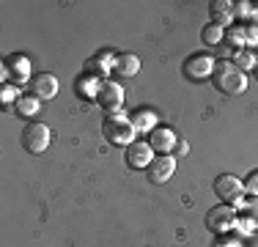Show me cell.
<instances>
[{
  "label": "cell",
  "instance_id": "cell-18",
  "mask_svg": "<svg viewBox=\"0 0 258 247\" xmlns=\"http://www.w3.org/2000/svg\"><path fill=\"white\" fill-rule=\"evenodd\" d=\"M154 124H157V115L151 113V110H138V113L132 115L135 132H149V129H154Z\"/></svg>",
  "mask_w": 258,
  "mask_h": 247
},
{
  "label": "cell",
  "instance_id": "cell-7",
  "mask_svg": "<svg viewBox=\"0 0 258 247\" xmlns=\"http://www.w3.org/2000/svg\"><path fill=\"white\" fill-rule=\"evenodd\" d=\"M96 102L102 104L107 113H118V107L124 104V88L113 80H102L99 91H96Z\"/></svg>",
  "mask_w": 258,
  "mask_h": 247
},
{
  "label": "cell",
  "instance_id": "cell-26",
  "mask_svg": "<svg viewBox=\"0 0 258 247\" xmlns=\"http://www.w3.org/2000/svg\"><path fill=\"white\" fill-rule=\"evenodd\" d=\"M253 72H255V80H258V64H255V69H253Z\"/></svg>",
  "mask_w": 258,
  "mask_h": 247
},
{
  "label": "cell",
  "instance_id": "cell-4",
  "mask_svg": "<svg viewBox=\"0 0 258 247\" xmlns=\"http://www.w3.org/2000/svg\"><path fill=\"white\" fill-rule=\"evenodd\" d=\"M236 222H239L236 209H233V206H225V203L209 209V214H206V228H209L212 233H217V236H225V233H228L231 228L236 225Z\"/></svg>",
  "mask_w": 258,
  "mask_h": 247
},
{
  "label": "cell",
  "instance_id": "cell-3",
  "mask_svg": "<svg viewBox=\"0 0 258 247\" xmlns=\"http://www.w3.org/2000/svg\"><path fill=\"white\" fill-rule=\"evenodd\" d=\"M20 143H22V148H25L28 154L39 157V154L47 151V146H50V127L41 124V121H28L25 127H22Z\"/></svg>",
  "mask_w": 258,
  "mask_h": 247
},
{
  "label": "cell",
  "instance_id": "cell-1",
  "mask_svg": "<svg viewBox=\"0 0 258 247\" xmlns=\"http://www.w3.org/2000/svg\"><path fill=\"white\" fill-rule=\"evenodd\" d=\"M212 83L220 94L239 96V94L247 91V74L242 69H236L233 60H217V64H214V72H212Z\"/></svg>",
  "mask_w": 258,
  "mask_h": 247
},
{
  "label": "cell",
  "instance_id": "cell-22",
  "mask_svg": "<svg viewBox=\"0 0 258 247\" xmlns=\"http://www.w3.org/2000/svg\"><path fill=\"white\" fill-rule=\"evenodd\" d=\"M244 193H250V195H258V170H253L247 178H244Z\"/></svg>",
  "mask_w": 258,
  "mask_h": 247
},
{
  "label": "cell",
  "instance_id": "cell-9",
  "mask_svg": "<svg viewBox=\"0 0 258 247\" xmlns=\"http://www.w3.org/2000/svg\"><path fill=\"white\" fill-rule=\"evenodd\" d=\"M113 58H115L113 52H107V49H99L96 55H91V58L85 60V74L102 83V80L107 77L110 72H113Z\"/></svg>",
  "mask_w": 258,
  "mask_h": 247
},
{
  "label": "cell",
  "instance_id": "cell-21",
  "mask_svg": "<svg viewBox=\"0 0 258 247\" xmlns=\"http://www.w3.org/2000/svg\"><path fill=\"white\" fill-rule=\"evenodd\" d=\"M255 64H258V60H255V55L253 52H250V49H239V52L236 55H233V66H236V69H255Z\"/></svg>",
  "mask_w": 258,
  "mask_h": 247
},
{
  "label": "cell",
  "instance_id": "cell-19",
  "mask_svg": "<svg viewBox=\"0 0 258 247\" xmlns=\"http://www.w3.org/2000/svg\"><path fill=\"white\" fill-rule=\"evenodd\" d=\"M225 39V28H220V25H214V22H209L204 30H201V41L209 47H214V44H220V41Z\"/></svg>",
  "mask_w": 258,
  "mask_h": 247
},
{
  "label": "cell",
  "instance_id": "cell-14",
  "mask_svg": "<svg viewBox=\"0 0 258 247\" xmlns=\"http://www.w3.org/2000/svg\"><path fill=\"white\" fill-rule=\"evenodd\" d=\"M209 14H212L214 25L225 28V25H231L233 14H236V6L228 3V0H212V3H209Z\"/></svg>",
  "mask_w": 258,
  "mask_h": 247
},
{
  "label": "cell",
  "instance_id": "cell-23",
  "mask_svg": "<svg viewBox=\"0 0 258 247\" xmlns=\"http://www.w3.org/2000/svg\"><path fill=\"white\" fill-rule=\"evenodd\" d=\"M17 94H20V91H17L14 85H3V102H6V104H9V102H11V99H14Z\"/></svg>",
  "mask_w": 258,
  "mask_h": 247
},
{
  "label": "cell",
  "instance_id": "cell-16",
  "mask_svg": "<svg viewBox=\"0 0 258 247\" xmlns=\"http://www.w3.org/2000/svg\"><path fill=\"white\" fill-rule=\"evenodd\" d=\"M236 214H239V222L244 228H258V195H253L250 201H239Z\"/></svg>",
  "mask_w": 258,
  "mask_h": 247
},
{
  "label": "cell",
  "instance_id": "cell-25",
  "mask_svg": "<svg viewBox=\"0 0 258 247\" xmlns=\"http://www.w3.org/2000/svg\"><path fill=\"white\" fill-rule=\"evenodd\" d=\"M187 151H189L187 140H181V138H179V143H176V148H173V157H184Z\"/></svg>",
  "mask_w": 258,
  "mask_h": 247
},
{
  "label": "cell",
  "instance_id": "cell-15",
  "mask_svg": "<svg viewBox=\"0 0 258 247\" xmlns=\"http://www.w3.org/2000/svg\"><path fill=\"white\" fill-rule=\"evenodd\" d=\"M113 72L118 77H135L140 72V58L138 55H129V52H118L113 58Z\"/></svg>",
  "mask_w": 258,
  "mask_h": 247
},
{
  "label": "cell",
  "instance_id": "cell-2",
  "mask_svg": "<svg viewBox=\"0 0 258 247\" xmlns=\"http://www.w3.org/2000/svg\"><path fill=\"white\" fill-rule=\"evenodd\" d=\"M102 135L107 143L113 146H132L135 143V127H132V118H126L124 113H107L102 121Z\"/></svg>",
  "mask_w": 258,
  "mask_h": 247
},
{
  "label": "cell",
  "instance_id": "cell-6",
  "mask_svg": "<svg viewBox=\"0 0 258 247\" xmlns=\"http://www.w3.org/2000/svg\"><path fill=\"white\" fill-rule=\"evenodd\" d=\"M184 77L192 80V83H201V80H212V72H214V60L209 55H189L181 66Z\"/></svg>",
  "mask_w": 258,
  "mask_h": 247
},
{
  "label": "cell",
  "instance_id": "cell-13",
  "mask_svg": "<svg viewBox=\"0 0 258 247\" xmlns=\"http://www.w3.org/2000/svg\"><path fill=\"white\" fill-rule=\"evenodd\" d=\"M176 143H179V135H176L173 129H154L151 138H149V146L159 154H173Z\"/></svg>",
  "mask_w": 258,
  "mask_h": 247
},
{
  "label": "cell",
  "instance_id": "cell-10",
  "mask_svg": "<svg viewBox=\"0 0 258 247\" xmlns=\"http://www.w3.org/2000/svg\"><path fill=\"white\" fill-rule=\"evenodd\" d=\"M154 162V148L149 143H140V140H135L132 146H126V165L135 170H143L149 168V165Z\"/></svg>",
  "mask_w": 258,
  "mask_h": 247
},
{
  "label": "cell",
  "instance_id": "cell-20",
  "mask_svg": "<svg viewBox=\"0 0 258 247\" xmlns=\"http://www.w3.org/2000/svg\"><path fill=\"white\" fill-rule=\"evenodd\" d=\"M77 91H80V96H91V99H96V91H99V80H94V77H80L77 80Z\"/></svg>",
  "mask_w": 258,
  "mask_h": 247
},
{
  "label": "cell",
  "instance_id": "cell-17",
  "mask_svg": "<svg viewBox=\"0 0 258 247\" xmlns=\"http://www.w3.org/2000/svg\"><path fill=\"white\" fill-rule=\"evenodd\" d=\"M39 99H36L33 94H25V96H17V102H14V107H17V113L20 115H25V118H30V115H36L39 113Z\"/></svg>",
  "mask_w": 258,
  "mask_h": 247
},
{
  "label": "cell",
  "instance_id": "cell-8",
  "mask_svg": "<svg viewBox=\"0 0 258 247\" xmlns=\"http://www.w3.org/2000/svg\"><path fill=\"white\" fill-rule=\"evenodd\" d=\"M151 184H165L170 181V176L176 173V157L173 154H162V157H154V162L146 168Z\"/></svg>",
  "mask_w": 258,
  "mask_h": 247
},
{
  "label": "cell",
  "instance_id": "cell-5",
  "mask_svg": "<svg viewBox=\"0 0 258 247\" xmlns=\"http://www.w3.org/2000/svg\"><path fill=\"white\" fill-rule=\"evenodd\" d=\"M242 193H244V181L236 176H231V173H223V176L214 178V195H217L220 203H225V206H233V203L242 201Z\"/></svg>",
  "mask_w": 258,
  "mask_h": 247
},
{
  "label": "cell",
  "instance_id": "cell-11",
  "mask_svg": "<svg viewBox=\"0 0 258 247\" xmlns=\"http://www.w3.org/2000/svg\"><path fill=\"white\" fill-rule=\"evenodd\" d=\"M30 94H33L39 102H47V99H52L58 94V77L55 74H36V77H30Z\"/></svg>",
  "mask_w": 258,
  "mask_h": 247
},
{
  "label": "cell",
  "instance_id": "cell-24",
  "mask_svg": "<svg viewBox=\"0 0 258 247\" xmlns=\"http://www.w3.org/2000/svg\"><path fill=\"white\" fill-rule=\"evenodd\" d=\"M214 247H239L236 239H231V236H220L217 242H214Z\"/></svg>",
  "mask_w": 258,
  "mask_h": 247
},
{
  "label": "cell",
  "instance_id": "cell-12",
  "mask_svg": "<svg viewBox=\"0 0 258 247\" xmlns=\"http://www.w3.org/2000/svg\"><path fill=\"white\" fill-rule=\"evenodd\" d=\"M3 69H6V77H11L14 83H30V60L25 55H9L3 60Z\"/></svg>",
  "mask_w": 258,
  "mask_h": 247
}]
</instances>
